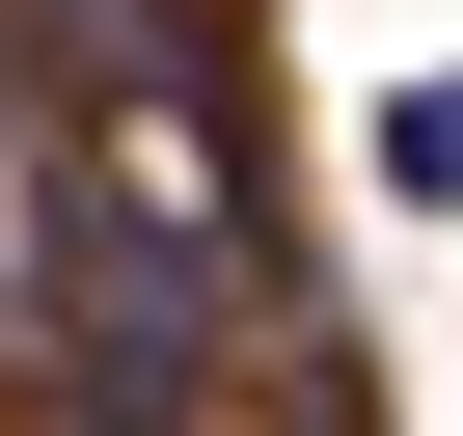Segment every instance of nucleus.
I'll use <instances>...</instances> for the list:
<instances>
[{"instance_id":"1","label":"nucleus","mask_w":463,"mask_h":436,"mask_svg":"<svg viewBox=\"0 0 463 436\" xmlns=\"http://www.w3.org/2000/svg\"><path fill=\"white\" fill-rule=\"evenodd\" d=\"M28 273H55V409H82V436H191L218 327H246V246H218V191H109V164L55 137Z\"/></svg>"},{"instance_id":"2","label":"nucleus","mask_w":463,"mask_h":436,"mask_svg":"<svg viewBox=\"0 0 463 436\" xmlns=\"http://www.w3.org/2000/svg\"><path fill=\"white\" fill-rule=\"evenodd\" d=\"M382 218H463V55H436V82H382Z\"/></svg>"}]
</instances>
